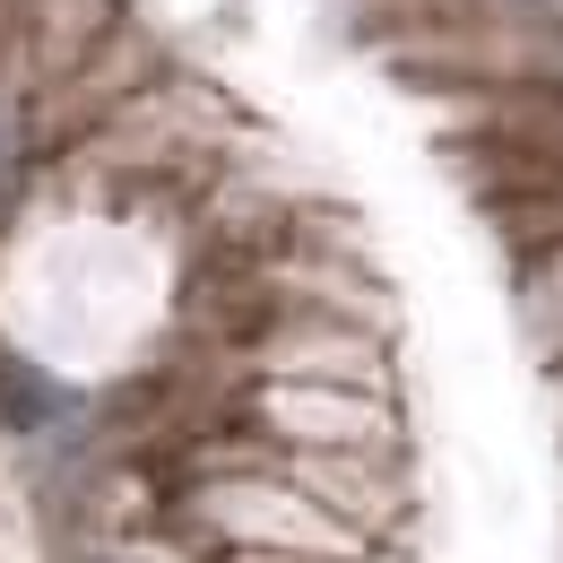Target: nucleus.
I'll return each instance as SVG.
<instances>
[{
    "instance_id": "1",
    "label": "nucleus",
    "mask_w": 563,
    "mask_h": 563,
    "mask_svg": "<svg viewBox=\"0 0 563 563\" xmlns=\"http://www.w3.org/2000/svg\"><path fill=\"white\" fill-rule=\"evenodd\" d=\"M278 477H295L330 520H347L364 547H408V529H417V460H408V442H382V451H278Z\"/></svg>"
},
{
    "instance_id": "2",
    "label": "nucleus",
    "mask_w": 563,
    "mask_h": 563,
    "mask_svg": "<svg viewBox=\"0 0 563 563\" xmlns=\"http://www.w3.org/2000/svg\"><path fill=\"white\" fill-rule=\"evenodd\" d=\"M243 424H261L278 451H382V442H408L399 390H355V382H252Z\"/></svg>"
},
{
    "instance_id": "3",
    "label": "nucleus",
    "mask_w": 563,
    "mask_h": 563,
    "mask_svg": "<svg viewBox=\"0 0 563 563\" xmlns=\"http://www.w3.org/2000/svg\"><path fill=\"white\" fill-rule=\"evenodd\" d=\"M252 382H355V390H390V330L347 321V312H303L286 303L243 339Z\"/></svg>"
},
{
    "instance_id": "4",
    "label": "nucleus",
    "mask_w": 563,
    "mask_h": 563,
    "mask_svg": "<svg viewBox=\"0 0 563 563\" xmlns=\"http://www.w3.org/2000/svg\"><path fill=\"white\" fill-rule=\"evenodd\" d=\"M122 9L131 0H18V70H26V96L53 87V78H70Z\"/></svg>"
},
{
    "instance_id": "5",
    "label": "nucleus",
    "mask_w": 563,
    "mask_h": 563,
    "mask_svg": "<svg viewBox=\"0 0 563 563\" xmlns=\"http://www.w3.org/2000/svg\"><path fill=\"white\" fill-rule=\"evenodd\" d=\"M217 563H330V555H217Z\"/></svg>"
}]
</instances>
